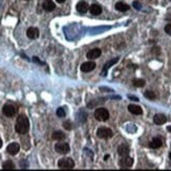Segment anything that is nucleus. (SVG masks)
<instances>
[{"mask_svg":"<svg viewBox=\"0 0 171 171\" xmlns=\"http://www.w3.org/2000/svg\"><path fill=\"white\" fill-rule=\"evenodd\" d=\"M2 147V141H1V139H0V148Z\"/></svg>","mask_w":171,"mask_h":171,"instance_id":"c756f323","label":"nucleus"},{"mask_svg":"<svg viewBox=\"0 0 171 171\" xmlns=\"http://www.w3.org/2000/svg\"><path fill=\"white\" fill-rule=\"evenodd\" d=\"M165 32L168 34V35L171 36V23L170 24H167L165 26Z\"/></svg>","mask_w":171,"mask_h":171,"instance_id":"a878e982","label":"nucleus"},{"mask_svg":"<svg viewBox=\"0 0 171 171\" xmlns=\"http://www.w3.org/2000/svg\"><path fill=\"white\" fill-rule=\"evenodd\" d=\"M43 9L46 12H53L56 8V4L54 3V2L52 1V0H45L44 2H43Z\"/></svg>","mask_w":171,"mask_h":171,"instance_id":"f8f14e48","label":"nucleus"},{"mask_svg":"<svg viewBox=\"0 0 171 171\" xmlns=\"http://www.w3.org/2000/svg\"><path fill=\"white\" fill-rule=\"evenodd\" d=\"M169 158H170V160H171V152H170V155H169Z\"/></svg>","mask_w":171,"mask_h":171,"instance_id":"2f4dec72","label":"nucleus"},{"mask_svg":"<svg viewBox=\"0 0 171 171\" xmlns=\"http://www.w3.org/2000/svg\"><path fill=\"white\" fill-rule=\"evenodd\" d=\"M69 124H71V123H69L68 121H67V122H65V123H64V124H63V126L65 127L66 129H71V127L69 126Z\"/></svg>","mask_w":171,"mask_h":171,"instance_id":"cd10ccee","label":"nucleus"},{"mask_svg":"<svg viewBox=\"0 0 171 171\" xmlns=\"http://www.w3.org/2000/svg\"><path fill=\"white\" fill-rule=\"evenodd\" d=\"M144 96L147 98V99H149V100H155V93H153V91H151V90H147L145 91V93H144Z\"/></svg>","mask_w":171,"mask_h":171,"instance_id":"5701e85b","label":"nucleus"},{"mask_svg":"<svg viewBox=\"0 0 171 171\" xmlns=\"http://www.w3.org/2000/svg\"><path fill=\"white\" fill-rule=\"evenodd\" d=\"M163 145V141L161 140L160 138H155L152 140V141L149 143V146H150V148H153V149H156V148H160L161 146Z\"/></svg>","mask_w":171,"mask_h":171,"instance_id":"dca6fc26","label":"nucleus"},{"mask_svg":"<svg viewBox=\"0 0 171 171\" xmlns=\"http://www.w3.org/2000/svg\"><path fill=\"white\" fill-rule=\"evenodd\" d=\"M128 110L129 112H131L132 115H142L143 114V110H142V108L140 107V106L138 105H129L128 106Z\"/></svg>","mask_w":171,"mask_h":171,"instance_id":"2eb2a0df","label":"nucleus"},{"mask_svg":"<svg viewBox=\"0 0 171 171\" xmlns=\"http://www.w3.org/2000/svg\"><path fill=\"white\" fill-rule=\"evenodd\" d=\"M96 68V63L95 62H85L81 65V71L83 73H89V71H93Z\"/></svg>","mask_w":171,"mask_h":171,"instance_id":"0eeeda50","label":"nucleus"},{"mask_svg":"<svg viewBox=\"0 0 171 171\" xmlns=\"http://www.w3.org/2000/svg\"><path fill=\"white\" fill-rule=\"evenodd\" d=\"M56 1L58 2V3H63V2L65 1V0H56Z\"/></svg>","mask_w":171,"mask_h":171,"instance_id":"c85d7f7f","label":"nucleus"},{"mask_svg":"<svg viewBox=\"0 0 171 171\" xmlns=\"http://www.w3.org/2000/svg\"><path fill=\"white\" fill-rule=\"evenodd\" d=\"M153 122H155L156 125H163L167 122V118H166L165 115L158 114L153 117Z\"/></svg>","mask_w":171,"mask_h":171,"instance_id":"9d476101","label":"nucleus"},{"mask_svg":"<svg viewBox=\"0 0 171 171\" xmlns=\"http://www.w3.org/2000/svg\"><path fill=\"white\" fill-rule=\"evenodd\" d=\"M15 129H16V131L20 134H24L28 131V129H30V122H28V119L25 115H20L17 118Z\"/></svg>","mask_w":171,"mask_h":171,"instance_id":"f257e3e1","label":"nucleus"},{"mask_svg":"<svg viewBox=\"0 0 171 171\" xmlns=\"http://www.w3.org/2000/svg\"><path fill=\"white\" fill-rule=\"evenodd\" d=\"M89 12L93 15H100L102 13V8L99 4H93V5L89 6Z\"/></svg>","mask_w":171,"mask_h":171,"instance_id":"f3484780","label":"nucleus"},{"mask_svg":"<svg viewBox=\"0 0 171 171\" xmlns=\"http://www.w3.org/2000/svg\"><path fill=\"white\" fill-rule=\"evenodd\" d=\"M95 118L96 120H98L100 122H105L109 119V112H108V110L106 108H97L95 110Z\"/></svg>","mask_w":171,"mask_h":171,"instance_id":"f03ea898","label":"nucleus"},{"mask_svg":"<svg viewBox=\"0 0 171 171\" xmlns=\"http://www.w3.org/2000/svg\"><path fill=\"white\" fill-rule=\"evenodd\" d=\"M57 115H58L59 118L65 117V111H64L63 108H58V109H57Z\"/></svg>","mask_w":171,"mask_h":171,"instance_id":"393cba45","label":"nucleus"},{"mask_svg":"<svg viewBox=\"0 0 171 171\" xmlns=\"http://www.w3.org/2000/svg\"><path fill=\"white\" fill-rule=\"evenodd\" d=\"M88 9H89V5H88L86 2L81 1V2H79V3L77 4V11H78L79 13L84 14V13H86Z\"/></svg>","mask_w":171,"mask_h":171,"instance_id":"4468645a","label":"nucleus"},{"mask_svg":"<svg viewBox=\"0 0 171 171\" xmlns=\"http://www.w3.org/2000/svg\"><path fill=\"white\" fill-rule=\"evenodd\" d=\"M167 129H168V131H171V126H169V127H168Z\"/></svg>","mask_w":171,"mask_h":171,"instance_id":"7c9ffc66","label":"nucleus"},{"mask_svg":"<svg viewBox=\"0 0 171 171\" xmlns=\"http://www.w3.org/2000/svg\"><path fill=\"white\" fill-rule=\"evenodd\" d=\"M118 153H119L120 155L121 156H126V155H128V153H129V148H128V146H126V145H121L118 148Z\"/></svg>","mask_w":171,"mask_h":171,"instance_id":"a211bd4d","label":"nucleus"},{"mask_svg":"<svg viewBox=\"0 0 171 171\" xmlns=\"http://www.w3.org/2000/svg\"><path fill=\"white\" fill-rule=\"evenodd\" d=\"M115 9L120 12H126L129 9V5L126 3H123V2H118V3L115 4Z\"/></svg>","mask_w":171,"mask_h":171,"instance_id":"6ab92c4d","label":"nucleus"},{"mask_svg":"<svg viewBox=\"0 0 171 171\" xmlns=\"http://www.w3.org/2000/svg\"><path fill=\"white\" fill-rule=\"evenodd\" d=\"M26 35L30 39H37L39 37V31L36 27H30L26 32Z\"/></svg>","mask_w":171,"mask_h":171,"instance_id":"9b49d317","label":"nucleus"},{"mask_svg":"<svg viewBox=\"0 0 171 171\" xmlns=\"http://www.w3.org/2000/svg\"><path fill=\"white\" fill-rule=\"evenodd\" d=\"M133 85L136 86V87H143V86L145 85V81L142 80V79H134Z\"/></svg>","mask_w":171,"mask_h":171,"instance_id":"4be33fe9","label":"nucleus"},{"mask_svg":"<svg viewBox=\"0 0 171 171\" xmlns=\"http://www.w3.org/2000/svg\"><path fill=\"white\" fill-rule=\"evenodd\" d=\"M3 114L5 115L6 117L12 118L14 115L16 114V108H15V106H13V105H11V104L4 105V107H3Z\"/></svg>","mask_w":171,"mask_h":171,"instance_id":"423d86ee","label":"nucleus"},{"mask_svg":"<svg viewBox=\"0 0 171 171\" xmlns=\"http://www.w3.org/2000/svg\"><path fill=\"white\" fill-rule=\"evenodd\" d=\"M132 164H133V160L127 155L123 156V158L120 161V165H121L122 168H129L132 166Z\"/></svg>","mask_w":171,"mask_h":171,"instance_id":"1a4fd4ad","label":"nucleus"},{"mask_svg":"<svg viewBox=\"0 0 171 171\" xmlns=\"http://www.w3.org/2000/svg\"><path fill=\"white\" fill-rule=\"evenodd\" d=\"M55 150L60 155H66V153L69 152V146L68 144L64 143V142H59L55 146Z\"/></svg>","mask_w":171,"mask_h":171,"instance_id":"39448f33","label":"nucleus"},{"mask_svg":"<svg viewBox=\"0 0 171 171\" xmlns=\"http://www.w3.org/2000/svg\"><path fill=\"white\" fill-rule=\"evenodd\" d=\"M2 168H3L4 170H13L14 168H15V165H14V163L11 162V161H6V162L3 163Z\"/></svg>","mask_w":171,"mask_h":171,"instance_id":"412c9836","label":"nucleus"},{"mask_svg":"<svg viewBox=\"0 0 171 171\" xmlns=\"http://www.w3.org/2000/svg\"><path fill=\"white\" fill-rule=\"evenodd\" d=\"M87 58L88 59H97L101 56V49H93L87 53Z\"/></svg>","mask_w":171,"mask_h":171,"instance_id":"ddd939ff","label":"nucleus"},{"mask_svg":"<svg viewBox=\"0 0 171 171\" xmlns=\"http://www.w3.org/2000/svg\"><path fill=\"white\" fill-rule=\"evenodd\" d=\"M53 139L57 140V141H62V140L65 139V134L62 131H55L54 133H53Z\"/></svg>","mask_w":171,"mask_h":171,"instance_id":"aec40b11","label":"nucleus"},{"mask_svg":"<svg viewBox=\"0 0 171 171\" xmlns=\"http://www.w3.org/2000/svg\"><path fill=\"white\" fill-rule=\"evenodd\" d=\"M58 167H59L60 169H74L75 162L71 158H61V160H59V162H58Z\"/></svg>","mask_w":171,"mask_h":171,"instance_id":"7ed1b4c3","label":"nucleus"},{"mask_svg":"<svg viewBox=\"0 0 171 171\" xmlns=\"http://www.w3.org/2000/svg\"><path fill=\"white\" fill-rule=\"evenodd\" d=\"M118 60H119V58H115V59L111 60V61H110L108 64H105V67H104V69H103V73H104L105 71H107V69H108V67H110V65H112V64L115 63V62H118Z\"/></svg>","mask_w":171,"mask_h":171,"instance_id":"b1692460","label":"nucleus"},{"mask_svg":"<svg viewBox=\"0 0 171 171\" xmlns=\"http://www.w3.org/2000/svg\"><path fill=\"white\" fill-rule=\"evenodd\" d=\"M97 136H98V138H100V139H109L114 136V132L109 128L100 127L97 130Z\"/></svg>","mask_w":171,"mask_h":171,"instance_id":"20e7f679","label":"nucleus"},{"mask_svg":"<svg viewBox=\"0 0 171 171\" xmlns=\"http://www.w3.org/2000/svg\"><path fill=\"white\" fill-rule=\"evenodd\" d=\"M6 150H8V152L11 155H15L19 152V150H20V146H19V144H17V143H12L8 146Z\"/></svg>","mask_w":171,"mask_h":171,"instance_id":"6e6552de","label":"nucleus"},{"mask_svg":"<svg viewBox=\"0 0 171 171\" xmlns=\"http://www.w3.org/2000/svg\"><path fill=\"white\" fill-rule=\"evenodd\" d=\"M26 1H30V0H26Z\"/></svg>","mask_w":171,"mask_h":171,"instance_id":"473e14b6","label":"nucleus"},{"mask_svg":"<svg viewBox=\"0 0 171 171\" xmlns=\"http://www.w3.org/2000/svg\"><path fill=\"white\" fill-rule=\"evenodd\" d=\"M133 6H134V8H136V9H141V4H140L139 3V2H133Z\"/></svg>","mask_w":171,"mask_h":171,"instance_id":"bb28decb","label":"nucleus"}]
</instances>
